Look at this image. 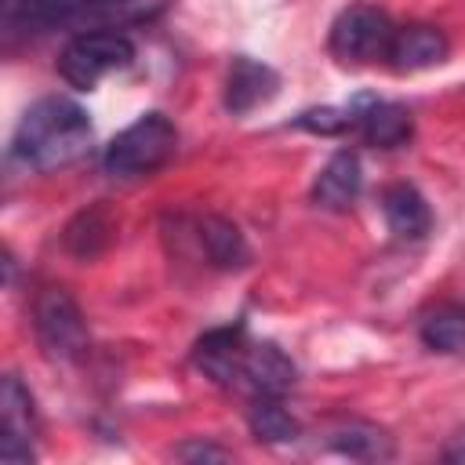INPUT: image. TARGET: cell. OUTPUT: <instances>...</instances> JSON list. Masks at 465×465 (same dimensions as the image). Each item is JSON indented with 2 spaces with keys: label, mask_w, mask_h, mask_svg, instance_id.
I'll list each match as a JSON object with an SVG mask.
<instances>
[{
  "label": "cell",
  "mask_w": 465,
  "mask_h": 465,
  "mask_svg": "<svg viewBox=\"0 0 465 465\" xmlns=\"http://www.w3.org/2000/svg\"><path fill=\"white\" fill-rule=\"evenodd\" d=\"M91 145V120L84 105L62 94H47L33 102L11 138V153L36 171H54L80 160Z\"/></svg>",
  "instance_id": "1"
},
{
  "label": "cell",
  "mask_w": 465,
  "mask_h": 465,
  "mask_svg": "<svg viewBox=\"0 0 465 465\" xmlns=\"http://www.w3.org/2000/svg\"><path fill=\"white\" fill-rule=\"evenodd\" d=\"M178 145V131L163 113H145L131 127H124L109 145H105V171L116 178H142L153 174L171 160Z\"/></svg>",
  "instance_id": "2"
},
{
  "label": "cell",
  "mask_w": 465,
  "mask_h": 465,
  "mask_svg": "<svg viewBox=\"0 0 465 465\" xmlns=\"http://www.w3.org/2000/svg\"><path fill=\"white\" fill-rule=\"evenodd\" d=\"M134 58V44L116 33V29H84L76 33L62 54H58V73L69 87L76 91H91L102 76L127 69Z\"/></svg>",
  "instance_id": "3"
},
{
  "label": "cell",
  "mask_w": 465,
  "mask_h": 465,
  "mask_svg": "<svg viewBox=\"0 0 465 465\" xmlns=\"http://www.w3.org/2000/svg\"><path fill=\"white\" fill-rule=\"evenodd\" d=\"M33 331L51 360H80L87 352V320L65 287H44L33 302Z\"/></svg>",
  "instance_id": "4"
},
{
  "label": "cell",
  "mask_w": 465,
  "mask_h": 465,
  "mask_svg": "<svg viewBox=\"0 0 465 465\" xmlns=\"http://www.w3.org/2000/svg\"><path fill=\"white\" fill-rule=\"evenodd\" d=\"M396 25L389 22L385 11L371 4H352L345 7L334 25H331V54L345 65H367L389 54Z\"/></svg>",
  "instance_id": "5"
},
{
  "label": "cell",
  "mask_w": 465,
  "mask_h": 465,
  "mask_svg": "<svg viewBox=\"0 0 465 465\" xmlns=\"http://www.w3.org/2000/svg\"><path fill=\"white\" fill-rule=\"evenodd\" d=\"M0 414H4V443H0V458L4 461H33V436H36V411H33V396L29 389L18 381V374L4 378V392H0Z\"/></svg>",
  "instance_id": "6"
},
{
  "label": "cell",
  "mask_w": 465,
  "mask_h": 465,
  "mask_svg": "<svg viewBox=\"0 0 465 465\" xmlns=\"http://www.w3.org/2000/svg\"><path fill=\"white\" fill-rule=\"evenodd\" d=\"M294 381H298V367L291 363V356L280 345H272V341H247L236 389H251L254 396H283Z\"/></svg>",
  "instance_id": "7"
},
{
  "label": "cell",
  "mask_w": 465,
  "mask_h": 465,
  "mask_svg": "<svg viewBox=\"0 0 465 465\" xmlns=\"http://www.w3.org/2000/svg\"><path fill=\"white\" fill-rule=\"evenodd\" d=\"M447 51H450V44H447L443 29L425 25V22H414V25H400L392 33V44H389L385 62L396 73H418V69L440 65L447 58Z\"/></svg>",
  "instance_id": "8"
},
{
  "label": "cell",
  "mask_w": 465,
  "mask_h": 465,
  "mask_svg": "<svg viewBox=\"0 0 465 465\" xmlns=\"http://www.w3.org/2000/svg\"><path fill=\"white\" fill-rule=\"evenodd\" d=\"M243 352H247L243 327H218V331H207V334L196 341L193 360H196V367H200L211 381L232 389V385H240Z\"/></svg>",
  "instance_id": "9"
},
{
  "label": "cell",
  "mask_w": 465,
  "mask_h": 465,
  "mask_svg": "<svg viewBox=\"0 0 465 465\" xmlns=\"http://www.w3.org/2000/svg\"><path fill=\"white\" fill-rule=\"evenodd\" d=\"M276 87H280V76L265 62L236 54L229 65V76H225V109L232 116H243V113L265 105L276 94Z\"/></svg>",
  "instance_id": "10"
},
{
  "label": "cell",
  "mask_w": 465,
  "mask_h": 465,
  "mask_svg": "<svg viewBox=\"0 0 465 465\" xmlns=\"http://www.w3.org/2000/svg\"><path fill=\"white\" fill-rule=\"evenodd\" d=\"M360 185H363L360 160H356V153L341 149V153H334V156L323 163V171H320V178H316V185H312V200H316V207L345 211V207L356 200Z\"/></svg>",
  "instance_id": "11"
},
{
  "label": "cell",
  "mask_w": 465,
  "mask_h": 465,
  "mask_svg": "<svg viewBox=\"0 0 465 465\" xmlns=\"http://www.w3.org/2000/svg\"><path fill=\"white\" fill-rule=\"evenodd\" d=\"M327 447L352 458V461H389L392 458V436L374 425V421H360V418H349V421H338L331 432H327Z\"/></svg>",
  "instance_id": "12"
},
{
  "label": "cell",
  "mask_w": 465,
  "mask_h": 465,
  "mask_svg": "<svg viewBox=\"0 0 465 465\" xmlns=\"http://www.w3.org/2000/svg\"><path fill=\"white\" fill-rule=\"evenodd\" d=\"M94 0H11L7 22L29 33H47L58 25H80Z\"/></svg>",
  "instance_id": "13"
},
{
  "label": "cell",
  "mask_w": 465,
  "mask_h": 465,
  "mask_svg": "<svg viewBox=\"0 0 465 465\" xmlns=\"http://www.w3.org/2000/svg\"><path fill=\"white\" fill-rule=\"evenodd\" d=\"M356 127L378 149H396L411 138V113L400 102H363L356 105Z\"/></svg>",
  "instance_id": "14"
},
{
  "label": "cell",
  "mask_w": 465,
  "mask_h": 465,
  "mask_svg": "<svg viewBox=\"0 0 465 465\" xmlns=\"http://www.w3.org/2000/svg\"><path fill=\"white\" fill-rule=\"evenodd\" d=\"M381 214H385L389 229L396 236H403V240L425 236L429 225H432V214H429L425 196L414 185H407V182H396V185H389L381 193Z\"/></svg>",
  "instance_id": "15"
},
{
  "label": "cell",
  "mask_w": 465,
  "mask_h": 465,
  "mask_svg": "<svg viewBox=\"0 0 465 465\" xmlns=\"http://www.w3.org/2000/svg\"><path fill=\"white\" fill-rule=\"evenodd\" d=\"M196 236H200L203 258H207L214 269H240V265L247 262L243 232H240L229 218H218V214L200 218V222H196Z\"/></svg>",
  "instance_id": "16"
},
{
  "label": "cell",
  "mask_w": 465,
  "mask_h": 465,
  "mask_svg": "<svg viewBox=\"0 0 465 465\" xmlns=\"http://www.w3.org/2000/svg\"><path fill=\"white\" fill-rule=\"evenodd\" d=\"M113 232H116L113 214H109L105 207H87V211H80V214L65 225L62 243H65V251H69V254H76V258L91 262V258H98V254L109 247Z\"/></svg>",
  "instance_id": "17"
},
{
  "label": "cell",
  "mask_w": 465,
  "mask_h": 465,
  "mask_svg": "<svg viewBox=\"0 0 465 465\" xmlns=\"http://www.w3.org/2000/svg\"><path fill=\"white\" fill-rule=\"evenodd\" d=\"M421 345L443 356H465V309L461 305H436L421 316Z\"/></svg>",
  "instance_id": "18"
},
{
  "label": "cell",
  "mask_w": 465,
  "mask_h": 465,
  "mask_svg": "<svg viewBox=\"0 0 465 465\" xmlns=\"http://www.w3.org/2000/svg\"><path fill=\"white\" fill-rule=\"evenodd\" d=\"M167 7H171V0H94L80 25H91V29H120V25L149 22V18L163 15Z\"/></svg>",
  "instance_id": "19"
},
{
  "label": "cell",
  "mask_w": 465,
  "mask_h": 465,
  "mask_svg": "<svg viewBox=\"0 0 465 465\" xmlns=\"http://www.w3.org/2000/svg\"><path fill=\"white\" fill-rule=\"evenodd\" d=\"M247 425L254 440L262 443H294L302 436V425L291 418V411L280 403V396H254Z\"/></svg>",
  "instance_id": "20"
},
{
  "label": "cell",
  "mask_w": 465,
  "mask_h": 465,
  "mask_svg": "<svg viewBox=\"0 0 465 465\" xmlns=\"http://www.w3.org/2000/svg\"><path fill=\"white\" fill-rule=\"evenodd\" d=\"M298 127L312 131V134H341L356 124V105L352 109H334V105H320V109H305L298 120Z\"/></svg>",
  "instance_id": "21"
},
{
  "label": "cell",
  "mask_w": 465,
  "mask_h": 465,
  "mask_svg": "<svg viewBox=\"0 0 465 465\" xmlns=\"http://www.w3.org/2000/svg\"><path fill=\"white\" fill-rule=\"evenodd\" d=\"M174 454H178V458H185V461H207V458L222 461V458H229L222 447H211V443H182Z\"/></svg>",
  "instance_id": "22"
},
{
  "label": "cell",
  "mask_w": 465,
  "mask_h": 465,
  "mask_svg": "<svg viewBox=\"0 0 465 465\" xmlns=\"http://www.w3.org/2000/svg\"><path fill=\"white\" fill-rule=\"evenodd\" d=\"M443 458H447V461H465V429L450 440V447L443 450Z\"/></svg>",
  "instance_id": "23"
}]
</instances>
